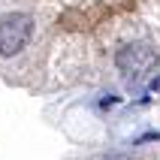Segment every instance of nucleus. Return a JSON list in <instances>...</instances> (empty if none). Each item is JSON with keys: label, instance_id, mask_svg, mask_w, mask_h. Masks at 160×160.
Segmentation results:
<instances>
[{"label": "nucleus", "instance_id": "1", "mask_svg": "<svg viewBox=\"0 0 160 160\" xmlns=\"http://www.w3.org/2000/svg\"><path fill=\"white\" fill-rule=\"evenodd\" d=\"M115 67L127 79H139V76H145V72H151L157 67V52L148 42H127L118 48Z\"/></svg>", "mask_w": 160, "mask_h": 160}, {"label": "nucleus", "instance_id": "4", "mask_svg": "<svg viewBox=\"0 0 160 160\" xmlns=\"http://www.w3.org/2000/svg\"><path fill=\"white\" fill-rule=\"evenodd\" d=\"M109 160H124V157H109Z\"/></svg>", "mask_w": 160, "mask_h": 160}, {"label": "nucleus", "instance_id": "3", "mask_svg": "<svg viewBox=\"0 0 160 160\" xmlns=\"http://www.w3.org/2000/svg\"><path fill=\"white\" fill-rule=\"evenodd\" d=\"M151 88H154V91H157V88H160V76H157V79H154V82H151Z\"/></svg>", "mask_w": 160, "mask_h": 160}, {"label": "nucleus", "instance_id": "2", "mask_svg": "<svg viewBox=\"0 0 160 160\" xmlns=\"http://www.w3.org/2000/svg\"><path fill=\"white\" fill-rule=\"evenodd\" d=\"M30 30H33V18L27 12H9V15L0 18V54L9 58V54H18L30 39Z\"/></svg>", "mask_w": 160, "mask_h": 160}]
</instances>
